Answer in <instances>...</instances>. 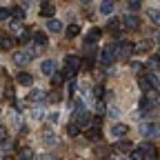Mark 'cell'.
<instances>
[{
    "instance_id": "obj_1",
    "label": "cell",
    "mask_w": 160,
    "mask_h": 160,
    "mask_svg": "<svg viewBox=\"0 0 160 160\" xmlns=\"http://www.w3.org/2000/svg\"><path fill=\"white\" fill-rule=\"evenodd\" d=\"M36 53H38V49L16 51V53H13V65H18V67H25V65H29V60H31V58H36Z\"/></svg>"
},
{
    "instance_id": "obj_2",
    "label": "cell",
    "mask_w": 160,
    "mask_h": 160,
    "mask_svg": "<svg viewBox=\"0 0 160 160\" xmlns=\"http://www.w3.org/2000/svg\"><path fill=\"white\" fill-rule=\"evenodd\" d=\"M116 58H118V53H116V45L102 47V51H100V65H102V67L113 65V60H116Z\"/></svg>"
},
{
    "instance_id": "obj_3",
    "label": "cell",
    "mask_w": 160,
    "mask_h": 160,
    "mask_svg": "<svg viewBox=\"0 0 160 160\" xmlns=\"http://www.w3.org/2000/svg\"><path fill=\"white\" fill-rule=\"evenodd\" d=\"M160 105V93L151 87V89H147L145 91V98H142V107L145 109H151V107H158Z\"/></svg>"
},
{
    "instance_id": "obj_4",
    "label": "cell",
    "mask_w": 160,
    "mask_h": 160,
    "mask_svg": "<svg viewBox=\"0 0 160 160\" xmlns=\"http://www.w3.org/2000/svg\"><path fill=\"white\" fill-rule=\"evenodd\" d=\"M140 136H142V138H158L160 136V125L142 122V125H140Z\"/></svg>"
},
{
    "instance_id": "obj_5",
    "label": "cell",
    "mask_w": 160,
    "mask_h": 160,
    "mask_svg": "<svg viewBox=\"0 0 160 160\" xmlns=\"http://www.w3.org/2000/svg\"><path fill=\"white\" fill-rule=\"evenodd\" d=\"M122 27H125V29H140L138 16H136V13H127V16L122 18Z\"/></svg>"
},
{
    "instance_id": "obj_6",
    "label": "cell",
    "mask_w": 160,
    "mask_h": 160,
    "mask_svg": "<svg viewBox=\"0 0 160 160\" xmlns=\"http://www.w3.org/2000/svg\"><path fill=\"white\" fill-rule=\"evenodd\" d=\"M116 53H118V58H129L133 53V45L131 42H120V45H116Z\"/></svg>"
},
{
    "instance_id": "obj_7",
    "label": "cell",
    "mask_w": 160,
    "mask_h": 160,
    "mask_svg": "<svg viewBox=\"0 0 160 160\" xmlns=\"http://www.w3.org/2000/svg\"><path fill=\"white\" fill-rule=\"evenodd\" d=\"M129 133V127L127 125H122V122H113L111 125V136L113 138H122V136H127Z\"/></svg>"
},
{
    "instance_id": "obj_8",
    "label": "cell",
    "mask_w": 160,
    "mask_h": 160,
    "mask_svg": "<svg viewBox=\"0 0 160 160\" xmlns=\"http://www.w3.org/2000/svg\"><path fill=\"white\" fill-rule=\"evenodd\" d=\"M27 100L31 105H38V102H42V100H47V93L42 91V89H33L29 96H27Z\"/></svg>"
},
{
    "instance_id": "obj_9",
    "label": "cell",
    "mask_w": 160,
    "mask_h": 160,
    "mask_svg": "<svg viewBox=\"0 0 160 160\" xmlns=\"http://www.w3.org/2000/svg\"><path fill=\"white\" fill-rule=\"evenodd\" d=\"M140 149H142V153H145V160H156L158 158V149L153 145H142Z\"/></svg>"
},
{
    "instance_id": "obj_10",
    "label": "cell",
    "mask_w": 160,
    "mask_h": 160,
    "mask_svg": "<svg viewBox=\"0 0 160 160\" xmlns=\"http://www.w3.org/2000/svg\"><path fill=\"white\" fill-rule=\"evenodd\" d=\"M16 80H18V85H22V87H31V85H33V78H31V73H27V71H20Z\"/></svg>"
},
{
    "instance_id": "obj_11",
    "label": "cell",
    "mask_w": 160,
    "mask_h": 160,
    "mask_svg": "<svg viewBox=\"0 0 160 160\" xmlns=\"http://www.w3.org/2000/svg\"><path fill=\"white\" fill-rule=\"evenodd\" d=\"M53 13H56V7L51 2H42V7H40V16L49 20V18H53Z\"/></svg>"
},
{
    "instance_id": "obj_12",
    "label": "cell",
    "mask_w": 160,
    "mask_h": 160,
    "mask_svg": "<svg viewBox=\"0 0 160 160\" xmlns=\"http://www.w3.org/2000/svg\"><path fill=\"white\" fill-rule=\"evenodd\" d=\"M40 71H42L45 76H53L56 73V62L53 60H45V62L40 65Z\"/></svg>"
},
{
    "instance_id": "obj_13",
    "label": "cell",
    "mask_w": 160,
    "mask_h": 160,
    "mask_svg": "<svg viewBox=\"0 0 160 160\" xmlns=\"http://www.w3.org/2000/svg\"><path fill=\"white\" fill-rule=\"evenodd\" d=\"M42 145H47V147L58 145V138H56V133H53V131H42Z\"/></svg>"
},
{
    "instance_id": "obj_14",
    "label": "cell",
    "mask_w": 160,
    "mask_h": 160,
    "mask_svg": "<svg viewBox=\"0 0 160 160\" xmlns=\"http://www.w3.org/2000/svg\"><path fill=\"white\" fill-rule=\"evenodd\" d=\"M9 33H11V36H20V33H22V22H20L18 18L9 22Z\"/></svg>"
},
{
    "instance_id": "obj_15",
    "label": "cell",
    "mask_w": 160,
    "mask_h": 160,
    "mask_svg": "<svg viewBox=\"0 0 160 160\" xmlns=\"http://www.w3.org/2000/svg\"><path fill=\"white\" fill-rule=\"evenodd\" d=\"M11 47H13L11 33H0V49H11Z\"/></svg>"
},
{
    "instance_id": "obj_16",
    "label": "cell",
    "mask_w": 160,
    "mask_h": 160,
    "mask_svg": "<svg viewBox=\"0 0 160 160\" xmlns=\"http://www.w3.org/2000/svg\"><path fill=\"white\" fill-rule=\"evenodd\" d=\"M47 29H49V31H53V33H60V31H62V22H60V20L49 18V20H47Z\"/></svg>"
},
{
    "instance_id": "obj_17",
    "label": "cell",
    "mask_w": 160,
    "mask_h": 160,
    "mask_svg": "<svg viewBox=\"0 0 160 160\" xmlns=\"http://www.w3.org/2000/svg\"><path fill=\"white\" fill-rule=\"evenodd\" d=\"M33 42L36 47H47V36L42 31H33Z\"/></svg>"
},
{
    "instance_id": "obj_18",
    "label": "cell",
    "mask_w": 160,
    "mask_h": 160,
    "mask_svg": "<svg viewBox=\"0 0 160 160\" xmlns=\"http://www.w3.org/2000/svg\"><path fill=\"white\" fill-rule=\"evenodd\" d=\"M149 47H151L149 40H140L138 45H133V51H136V53H147V51H149Z\"/></svg>"
},
{
    "instance_id": "obj_19",
    "label": "cell",
    "mask_w": 160,
    "mask_h": 160,
    "mask_svg": "<svg viewBox=\"0 0 160 160\" xmlns=\"http://www.w3.org/2000/svg\"><path fill=\"white\" fill-rule=\"evenodd\" d=\"M100 13L111 16L113 13V0H102V5H100Z\"/></svg>"
},
{
    "instance_id": "obj_20",
    "label": "cell",
    "mask_w": 160,
    "mask_h": 160,
    "mask_svg": "<svg viewBox=\"0 0 160 160\" xmlns=\"http://www.w3.org/2000/svg\"><path fill=\"white\" fill-rule=\"evenodd\" d=\"M100 33H102L100 29H91V31H89V36H87V40H85V42H87V47H91L93 42H98V38H100Z\"/></svg>"
},
{
    "instance_id": "obj_21",
    "label": "cell",
    "mask_w": 160,
    "mask_h": 160,
    "mask_svg": "<svg viewBox=\"0 0 160 160\" xmlns=\"http://www.w3.org/2000/svg\"><path fill=\"white\" fill-rule=\"evenodd\" d=\"M109 29H111V33H113V36H118V33H120V29H122V20H118V18L113 20V18H111V20H109Z\"/></svg>"
},
{
    "instance_id": "obj_22",
    "label": "cell",
    "mask_w": 160,
    "mask_h": 160,
    "mask_svg": "<svg viewBox=\"0 0 160 160\" xmlns=\"http://www.w3.org/2000/svg\"><path fill=\"white\" fill-rule=\"evenodd\" d=\"M47 100H49V102H53V105H58L60 100H62V93H60L58 89H53V91H49V93H47Z\"/></svg>"
},
{
    "instance_id": "obj_23",
    "label": "cell",
    "mask_w": 160,
    "mask_h": 160,
    "mask_svg": "<svg viewBox=\"0 0 160 160\" xmlns=\"http://www.w3.org/2000/svg\"><path fill=\"white\" fill-rule=\"evenodd\" d=\"M65 62H67V67L78 69V67H80V58H78V56H67V58H65Z\"/></svg>"
},
{
    "instance_id": "obj_24",
    "label": "cell",
    "mask_w": 160,
    "mask_h": 160,
    "mask_svg": "<svg viewBox=\"0 0 160 160\" xmlns=\"http://www.w3.org/2000/svg\"><path fill=\"white\" fill-rule=\"evenodd\" d=\"M31 38H33V31H22V33L18 36V42H20V45H27Z\"/></svg>"
},
{
    "instance_id": "obj_25",
    "label": "cell",
    "mask_w": 160,
    "mask_h": 160,
    "mask_svg": "<svg viewBox=\"0 0 160 160\" xmlns=\"http://www.w3.org/2000/svg\"><path fill=\"white\" fill-rule=\"evenodd\" d=\"M149 18H151V22L156 27H160V9H151L149 11Z\"/></svg>"
},
{
    "instance_id": "obj_26",
    "label": "cell",
    "mask_w": 160,
    "mask_h": 160,
    "mask_svg": "<svg viewBox=\"0 0 160 160\" xmlns=\"http://www.w3.org/2000/svg\"><path fill=\"white\" fill-rule=\"evenodd\" d=\"M151 71H156V69H160V56H151V60H149V65H147Z\"/></svg>"
},
{
    "instance_id": "obj_27",
    "label": "cell",
    "mask_w": 160,
    "mask_h": 160,
    "mask_svg": "<svg viewBox=\"0 0 160 160\" xmlns=\"http://www.w3.org/2000/svg\"><path fill=\"white\" fill-rule=\"evenodd\" d=\"M87 138H89V140H100V127L89 129V131H87Z\"/></svg>"
},
{
    "instance_id": "obj_28",
    "label": "cell",
    "mask_w": 160,
    "mask_h": 160,
    "mask_svg": "<svg viewBox=\"0 0 160 160\" xmlns=\"http://www.w3.org/2000/svg\"><path fill=\"white\" fill-rule=\"evenodd\" d=\"M78 33H80V27H78V25H69V27H67V36H69V38H76Z\"/></svg>"
},
{
    "instance_id": "obj_29",
    "label": "cell",
    "mask_w": 160,
    "mask_h": 160,
    "mask_svg": "<svg viewBox=\"0 0 160 160\" xmlns=\"http://www.w3.org/2000/svg\"><path fill=\"white\" fill-rule=\"evenodd\" d=\"M31 118H33V120H42V118H45V109H40V107H36V109L31 111Z\"/></svg>"
},
{
    "instance_id": "obj_30",
    "label": "cell",
    "mask_w": 160,
    "mask_h": 160,
    "mask_svg": "<svg viewBox=\"0 0 160 160\" xmlns=\"http://www.w3.org/2000/svg\"><path fill=\"white\" fill-rule=\"evenodd\" d=\"M67 131H69V136H78V133H80V125H78V122H71V125L67 127Z\"/></svg>"
},
{
    "instance_id": "obj_31",
    "label": "cell",
    "mask_w": 160,
    "mask_h": 160,
    "mask_svg": "<svg viewBox=\"0 0 160 160\" xmlns=\"http://www.w3.org/2000/svg\"><path fill=\"white\" fill-rule=\"evenodd\" d=\"M116 147H118L120 151H131V149H133V145H131V142H127V140H122V142H118Z\"/></svg>"
},
{
    "instance_id": "obj_32",
    "label": "cell",
    "mask_w": 160,
    "mask_h": 160,
    "mask_svg": "<svg viewBox=\"0 0 160 160\" xmlns=\"http://www.w3.org/2000/svg\"><path fill=\"white\" fill-rule=\"evenodd\" d=\"M11 16L18 18V20H20V18H25V9H22V7H13V9H11Z\"/></svg>"
},
{
    "instance_id": "obj_33",
    "label": "cell",
    "mask_w": 160,
    "mask_h": 160,
    "mask_svg": "<svg viewBox=\"0 0 160 160\" xmlns=\"http://www.w3.org/2000/svg\"><path fill=\"white\" fill-rule=\"evenodd\" d=\"M131 160H145L142 149H131Z\"/></svg>"
},
{
    "instance_id": "obj_34",
    "label": "cell",
    "mask_w": 160,
    "mask_h": 160,
    "mask_svg": "<svg viewBox=\"0 0 160 160\" xmlns=\"http://www.w3.org/2000/svg\"><path fill=\"white\" fill-rule=\"evenodd\" d=\"M105 111H107V107H105V102H102V100H100V98H98V102H96V113H98V116H102Z\"/></svg>"
},
{
    "instance_id": "obj_35",
    "label": "cell",
    "mask_w": 160,
    "mask_h": 160,
    "mask_svg": "<svg viewBox=\"0 0 160 160\" xmlns=\"http://www.w3.org/2000/svg\"><path fill=\"white\" fill-rule=\"evenodd\" d=\"M62 76H65L67 80H73V76H76V69H71V67H65V69H62Z\"/></svg>"
},
{
    "instance_id": "obj_36",
    "label": "cell",
    "mask_w": 160,
    "mask_h": 160,
    "mask_svg": "<svg viewBox=\"0 0 160 160\" xmlns=\"http://www.w3.org/2000/svg\"><path fill=\"white\" fill-rule=\"evenodd\" d=\"M31 153H33L31 149H22V151H20V160H31V158H33Z\"/></svg>"
},
{
    "instance_id": "obj_37",
    "label": "cell",
    "mask_w": 160,
    "mask_h": 160,
    "mask_svg": "<svg viewBox=\"0 0 160 160\" xmlns=\"http://www.w3.org/2000/svg\"><path fill=\"white\" fill-rule=\"evenodd\" d=\"M9 16H11L9 9H0V22H2V20H9Z\"/></svg>"
},
{
    "instance_id": "obj_38",
    "label": "cell",
    "mask_w": 160,
    "mask_h": 160,
    "mask_svg": "<svg viewBox=\"0 0 160 160\" xmlns=\"http://www.w3.org/2000/svg\"><path fill=\"white\" fill-rule=\"evenodd\" d=\"M47 120H49V122H58V120H60V116H58V111H51V113L47 116Z\"/></svg>"
},
{
    "instance_id": "obj_39",
    "label": "cell",
    "mask_w": 160,
    "mask_h": 160,
    "mask_svg": "<svg viewBox=\"0 0 160 160\" xmlns=\"http://www.w3.org/2000/svg\"><path fill=\"white\" fill-rule=\"evenodd\" d=\"M131 69H133L136 73H140V71H142V62H136V60H133V62H131Z\"/></svg>"
},
{
    "instance_id": "obj_40",
    "label": "cell",
    "mask_w": 160,
    "mask_h": 160,
    "mask_svg": "<svg viewBox=\"0 0 160 160\" xmlns=\"http://www.w3.org/2000/svg\"><path fill=\"white\" fill-rule=\"evenodd\" d=\"M109 116H111V118H120V109H118V107H111V109H109Z\"/></svg>"
},
{
    "instance_id": "obj_41",
    "label": "cell",
    "mask_w": 160,
    "mask_h": 160,
    "mask_svg": "<svg viewBox=\"0 0 160 160\" xmlns=\"http://www.w3.org/2000/svg\"><path fill=\"white\" fill-rule=\"evenodd\" d=\"M102 91H105V87H102V85H98V87L93 89V93H96V98H100V96H102Z\"/></svg>"
},
{
    "instance_id": "obj_42",
    "label": "cell",
    "mask_w": 160,
    "mask_h": 160,
    "mask_svg": "<svg viewBox=\"0 0 160 160\" xmlns=\"http://www.w3.org/2000/svg\"><path fill=\"white\" fill-rule=\"evenodd\" d=\"M5 136H7V127H5V125H0V142L5 140Z\"/></svg>"
},
{
    "instance_id": "obj_43",
    "label": "cell",
    "mask_w": 160,
    "mask_h": 160,
    "mask_svg": "<svg viewBox=\"0 0 160 160\" xmlns=\"http://www.w3.org/2000/svg\"><path fill=\"white\" fill-rule=\"evenodd\" d=\"M129 7H131V9H138V7H140V0H129Z\"/></svg>"
},
{
    "instance_id": "obj_44",
    "label": "cell",
    "mask_w": 160,
    "mask_h": 160,
    "mask_svg": "<svg viewBox=\"0 0 160 160\" xmlns=\"http://www.w3.org/2000/svg\"><path fill=\"white\" fill-rule=\"evenodd\" d=\"M5 93H7V98H13V89H11V87H7Z\"/></svg>"
},
{
    "instance_id": "obj_45",
    "label": "cell",
    "mask_w": 160,
    "mask_h": 160,
    "mask_svg": "<svg viewBox=\"0 0 160 160\" xmlns=\"http://www.w3.org/2000/svg\"><path fill=\"white\" fill-rule=\"evenodd\" d=\"M60 82H62V78H60V76H53V85H56V87H58V85H60Z\"/></svg>"
},
{
    "instance_id": "obj_46",
    "label": "cell",
    "mask_w": 160,
    "mask_h": 160,
    "mask_svg": "<svg viewBox=\"0 0 160 160\" xmlns=\"http://www.w3.org/2000/svg\"><path fill=\"white\" fill-rule=\"evenodd\" d=\"M42 160H58V158H53V156H49V153H47V156H45Z\"/></svg>"
},
{
    "instance_id": "obj_47",
    "label": "cell",
    "mask_w": 160,
    "mask_h": 160,
    "mask_svg": "<svg viewBox=\"0 0 160 160\" xmlns=\"http://www.w3.org/2000/svg\"><path fill=\"white\" fill-rule=\"evenodd\" d=\"M80 2H85V5H89V2H91V0H80Z\"/></svg>"
},
{
    "instance_id": "obj_48",
    "label": "cell",
    "mask_w": 160,
    "mask_h": 160,
    "mask_svg": "<svg viewBox=\"0 0 160 160\" xmlns=\"http://www.w3.org/2000/svg\"><path fill=\"white\" fill-rule=\"evenodd\" d=\"M2 160H11V158H9V156H7V158H2Z\"/></svg>"
},
{
    "instance_id": "obj_49",
    "label": "cell",
    "mask_w": 160,
    "mask_h": 160,
    "mask_svg": "<svg viewBox=\"0 0 160 160\" xmlns=\"http://www.w3.org/2000/svg\"><path fill=\"white\" fill-rule=\"evenodd\" d=\"M42 2H47V0H42Z\"/></svg>"
},
{
    "instance_id": "obj_50",
    "label": "cell",
    "mask_w": 160,
    "mask_h": 160,
    "mask_svg": "<svg viewBox=\"0 0 160 160\" xmlns=\"http://www.w3.org/2000/svg\"><path fill=\"white\" fill-rule=\"evenodd\" d=\"M27 2H29V0H27Z\"/></svg>"
}]
</instances>
